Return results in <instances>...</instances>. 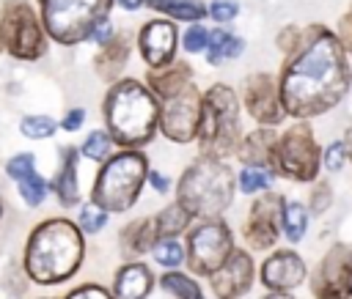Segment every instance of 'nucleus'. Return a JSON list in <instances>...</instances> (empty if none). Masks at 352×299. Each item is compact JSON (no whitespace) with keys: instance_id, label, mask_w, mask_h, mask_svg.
Segmentation results:
<instances>
[{"instance_id":"1","label":"nucleus","mask_w":352,"mask_h":299,"mask_svg":"<svg viewBox=\"0 0 352 299\" xmlns=\"http://www.w3.org/2000/svg\"><path fill=\"white\" fill-rule=\"evenodd\" d=\"M278 85L289 121H314L341 107L352 91V58L336 30L322 22L305 25V44L283 58Z\"/></svg>"},{"instance_id":"2","label":"nucleus","mask_w":352,"mask_h":299,"mask_svg":"<svg viewBox=\"0 0 352 299\" xmlns=\"http://www.w3.org/2000/svg\"><path fill=\"white\" fill-rule=\"evenodd\" d=\"M88 236L72 217H44L22 247V272L33 285H63L85 263Z\"/></svg>"},{"instance_id":"3","label":"nucleus","mask_w":352,"mask_h":299,"mask_svg":"<svg viewBox=\"0 0 352 299\" xmlns=\"http://www.w3.org/2000/svg\"><path fill=\"white\" fill-rule=\"evenodd\" d=\"M102 126L116 148H146L160 134V99L143 77H121L102 96Z\"/></svg>"},{"instance_id":"4","label":"nucleus","mask_w":352,"mask_h":299,"mask_svg":"<svg viewBox=\"0 0 352 299\" xmlns=\"http://www.w3.org/2000/svg\"><path fill=\"white\" fill-rule=\"evenodd\" d=\"M173 198L192 214V219L226 217L236 198V167L226 159L195 156L176 178Z\"/></svg>"},{"instance_id":"5","label":"nucleus","mask_w":352,"mask_h":299,"mask_svg":"<svg viewBox=\"0 0 352 299\" xmlns=\"http://www.w3.org/2000/svg\"><path fill=\"white\" fill-rule=\"evenodd\" d=\"M242 101L239 91L228 82H209L201 96V121H198V154L212 159L231 162L242 143Z\"/></svg>"},{"instance_id":"6","label":"nucleus","mask_w":352,"mask_h":299,"mask_svg":"<svg viewBox=\"0 0 352 299\" xmlns=\"http://www.w3.org/2000/svg\"><path fill=\"white\" fill-rule=\"evenodd\" d=\"M151 165L146 151L140 148H118L110 159H104L91 181L88 198L96 200L110 214H129L146 189V176Z\"/></svg>"},{"instance_id":"7","label":"nucleus","mask_w":352,"mask_h":299,"mask_svg":"<svg viewBox=\"0 0 352 299\" xmlns=\"http://www.w3.org/2000/svg\"><path fill=\"white\" fill-rule=\"evenodd\" d=\"M272 170L289 184H314L322 176V143L311 121H286L275 137Z\"/></svg>"},{"instance_id":"8","label":"nucleus","mask_w":352,"mask_h":299,"mask_svg":"<svg viewBox=\"0 0 352 299\" xmlns=\"http://www.w3.org/2000/svg\"><path fill=\"white\" fill-rule=\"evenodd\" d=\"M50 36L30 0H3L0 3V55L22 63L41 60L50 52Z\"/></svg>"},{"instance_id":"9","label":"nucleus","mask_w":352,"mask_h":299,"mask_svg":"<svg viewBox=\"0 0 352 299\" xmlns=\"http://www.w3.org/2000/svg\"><path fill=\"white\" fill-rule=\"evenodd\" d=\"M113 5V0H36L44 30L58 47H77L88 41L94 25L107 19Z\"/></svg>"},{"instance_id":"10","label":"nucleus","mask_w":352,"mask_h":299,"mask_svg":"<svg viewBox=\"0 0 352 299\" xmlns=\"http://www.w3.org/2000/svg\"><path fill=\"white\" fill-rule=\"evenodd\" d=\"M236 247H239V239L226 217L195 219L184 233V250H187L184 269L206 280Z\"/></svg>"},{"instance_id":"11","label":"nucleus","mask_w":352,"mask_h":299,"mask_svg":"<svg viewBox=\"0 0 352 299\" xmlns=\"http://www.w3.org/2000/svg\"><path fill=\"white\" fill-rule=\"evenodd\" d=\"M283 200H286V195L278 189H270V192L250 198L245 217L239 222V239H242V247L250 250L253 255L256 252L264 255L283 241V236H280Z\"/></svg>"},{"instance_id":"12","label":"nucleus","mask_w":352,"mask_h":299,"mask_svg":"<svg viewBox=\"0 0 352 299\" xmlns=\"http://www.w3.org/2000/svg\"><path fill=\"white\" fill-rule=\"evenodd\" d=\"M236 91H239L242 112L253 121V126L280 129L289 121L283 99H280L278 74H272V71H248Z\"/></svg>"},{"instance_id":"13","label":"nucleus","mask_w":352,"mask_h":299,"mask_svg":"<svg viewBox=\"0 0 352 299\" xmlns=\"http://www.w3.org/2000/svg\"><path fill=\"white\" fill-rule=\"evenodd\" d=\"M201 96L204 88L192 82L182 93L160 101V137L173 145H195L198 121H201Z\"/></svg>"},{"instance_id":"14","label":"nucleus","mask_w":352,"mask_h":299,"mask_svg":"<svg viewBox=\"0 0 352 299\" xmlns=\"http://www.w3.org/2000/svg\"><path fill=\"white\" fill-rule=\"evenodd\" d=\"M352 280V244L333 241L316 266L308 272L311 299H344L346 285Z\"/></svg>"},{"instance_id":"15","label":"nucleus","mask_w":352,"mask_h":299,"mask_svg":"<svg viewBox=\"0 0 352 299\" xmlns=\"http://www.w3.org/2000/svg\"><path fill=\"white\" fill-rule=\"evenodd\" d=\"M179 25L173 19H165V16H154V19H146L138 33H135V49L146 66V71H157V69H165L170 66L176 58H179Z\"/></svg>"},{"instance_id":"16","label":"nucleus","mask_w":352,"mask_h":299,"mask_svg":"<svg viewBox=\"0 0 352 299\" xmlns=\"http://www.w3.org/2000/svg\"><path fill=\"white\" fill-rule=\"evenodd\" d=\"M256 283H258V261L242 244L206 277L209 294L214 299H242L253 291Z\"/></svg>"},{"instance_id":"17","label":"nucleus","mask_w":352,"mask_h":299,"mask_svg":"<svg viewBox=\"0 0 352 299\" xmlns=\"http://www.w3.org/2000/svg\"><path fill=\"white\" fill-rule=\"evenodd\" d=\"M308 261L297 247L278 244L258 261V285L264 291H297L308 283Z\"/></svg>"},{"instance_id":"18","label":"nucleus","mask_w":352,"mask_h":299,"mask_svg":"<svg viewBox=\"0 0 352 299\" xmlns=\"http://www.w3.org/2000/svg\"><path fill=\"white\" fill-rule=\"evenodd\" d=\"M80 148L66 143L58 148V165L55 173L50 178V189L58 200L60 208H77L82 203V192H80Z\"/></svg>"},{"instance_id":"19","label":"nucleus","mask_w":352,"mask_h":299,"mask_svg":"<svg viewBox=\"0 0 352 299\" xmlns=\"http://www.w3.org/2000/svg\"><path fill=\"white\" fill-rule=\"evenodd\" d=\"M110 296L113 299H151L157 288V274L148 261H121L110 280Z\"/></svg>"},{"instance_id":"20","label":"nucleus","mask_w":352,"mask_h":299,"mask_svg":"<svg viewBox=\"0 0 352 299\" xmlns=\"http://www.w3.org/2000/svg\"><path fill=\"white\" fill-rule=\"evenodd\" d=\"M157 241H160V228H157L154 214L132 217L118 230V250L124 261H138V258L151 255Z\"/></svg>"},{"instance_id":"21","label":"nucleus","mask_w":352,"mask_h":299,"mask_svg":"<svg viewBox=\"0 0 352 299\" xmlns=\"http://www.w3.org/2000/svg\"><path fill=\"white\" fill-rule=\"evenodd\" d=\"M132 49H135V36H129L126 30H118L104 47L96 49L94 55V71L102 82H116L124 77V69L132 58Z\"/></svg>"},{"instance_id":"22","label":"nucleus","mask_w":352,"mask_h":299,"mask_svg":"<svg viewBox=\"0 0 352 299\" xmlns=\"http://www.w3.org/2000/svg\"><path fill=\"white\" fill-rule=\"evenodd\" d=\"M143 82L151 88V93L162 101V99H170L176 93H182L184 88H190L195 82V69L190 60L184 58H176L170 66L165 69H157V71H146L143 74Z\"/></svg>"},{"instance_id":"23","label":"nucleus","mask_w":352,"mask_h":299,"mask_svg":"<svg viewBox=\"0 0 352 299\" xmlns=\"http://www.w3.org/2000/svg\"><path fill=\"white\" fill-rule=\"evenodd\" d=\"M275 126H250L242 134V143L236 148V165H264L272 167V154H275Z\"/></svg>"},{"instance_id":"24","label":"nucleus","mask_w":352,"mask_h":299,"mask_svg":"<svg viewBox=\"0 0 352 299\" xmlns=\"http://www.w3.org/2000/svg\"><path fill=\"white\" fill-rule=\"evenodd\" d=\"M245 49H248V44H245V38H242L239 33L214 25V27H212V36H209V47H206V52H204V60H206V66L214 69V66H223V63H228V60L242 58Z\"/></svg>"},{"instance_id":"25","label":"nucleus","mask_w":352,"mask_h":299,"mask_svg":"<svg viewBox=\"0 0 352 299\" xmlns=\"http://www.w3.org/2000/svg\"><path fill=\"white\" fill-rule=\"evenodd\" d=\"M311 211L305 206V200L300 198H286L283 200V211H280V236L289 247H297L305 241L308 230H311Z\"/></svg>"},{"instance_id":"26","label":"nucleus","mask_w":352,"mask_h":299,"mask_svg":"<svg viewBox=\"0 0 352 299\" xmlns=\"http://www.w3.org/2000/svg\"><path fill=\"white\" fill-rule=\"evenodd\" d=\"M157 288L170 299H206L201 277L190 274L187 269H170L157 277Z\"/></svg>"},{"instance_id":"27","label":"nucleus","mask_w":352,"mask_h":299,"mask_svg":"<svg viewBox=\"0 0 352 299\" xmlns=\"http://www.w3.org/2000/svg\"><path fill=\"white\" fill-rule=\"evenodd\" d=\"M146 8H151L157 16L173 19L176 25H192L206 19L204 0H146Z\"/></svg>"},{"instance_id":"28","label":"nucleus","mask_w":352,"mask_h":299,"mask_svg":"<svg viewBox=\"0 0 352 299\" xmlns=\"http://www.w3.org/2000/svg\"><path fill=\"white\" fill-rule=\"evenodd\" d=\"M275 181H278V176L272 167H264V165H239L236 167V195L256 198L261 192L275 189Z\"/></svg>"},{"instance_id":"29","label":"nucleus","mask_w":352,"mask_h":299,"mask_svg":"<svg viewBox=\"0 0 352 299\" xmlns=\"http://www.w3.org/2000/svg\"><path fill=\"white\" fill-rule=\"evenodd\" d=\"M154 219H157V228H160V236H170V239H184V233L190 230V225L195 222L192 219V214L173 198V200H168L157 214H154Z\"/></svg>"},{"instance_id":"30","label":"nucleus","mask_w":352,"mask_h":299,"mask_svg":"<svg viewBox=\"0 0 352 299\" xmlns=\"http://www.w3.org/2000/svg\"><path fill=\"white\" fill-rule=\"evenodd\" d=\"M77 148H80V156H82L85 162H94L96 167L118 151V148H116V143H113V137H110V132H107L104 126L91 129V132L80 140V145H77Z\"/></svg>"},{"instance_id":"31","label":"nucleus","mask_w":352,"mask_h":299,"mask_svg":"<svg viewBox=\"0 0 352 299\" xmlns=\"http://www.w3.org/2000/svg\"><path fill=\"white\" fill-rule=\"evenodd\" d=\"M154 266H160L162 272H170V269H184V261H187V250H184V239H170V236H160V241L154 244L151 255Z\"/></svg>"},{"instance_id":"32","label":"nucleus","mask_w":352,"mask_h":299,"mask_svg":"<svg viewBox=\"0 0 352 299\" xmlns=\"http://www.w3.org/2000/svg\"><path fill=\"white\" fill-rule=\"evenodd\" d=\"M58 132H60L58 121L52 115H47V112H28V115L19 118V134L25 140H33V143L52 140Z\"/></svg>"},{"instance_id":"33","label":"nucleus","mask_w":352,"mask_h":299,"mask_svg":"<svg viewBox=\"0 0 352 299\" xmlns=\"http://www.w3.org/2000/svg\"><path fill=\"white\" fill-rule=\"evenodd\" d=\"M50 178H44L38 170H33L30 176H25V178H19L16 181V195H19V200L28 206V208H38V206H44L47 203V198H50Z\"/></svg>"},{"instance_id":"34","label":"nucleus","mask_w":352,"mask_h":299,"mask_svg":"<svg viewBox=\"0 0 352 299\" xmlns=\"http://www.w3.org/2000/svg\"><path fill=\"white\" fill-rule=\"evenodd\" d=\"M110 211L107 208H102L96 200H82L80 206H77V217H74V222L80 225V230L85 233V236H99L104 228H107V222H110Z\"/></svg>"},{"instance_id":"35","label":"nucleus","mask_w":352,"mask_h":299,"mask_svg":"<svg viewBox=\"0 0 352 299\" xmlns=\"http://www.w3.org/2000/svg\"><path fill=\"white\" fill-rule=\"evenodd\" d=\"M333 195H336V189H333L330 178H324V176H319L314 184H308V200H305V206H308L311 217L327 214L333 208V200H336Z\"/></svg>"},{"instance_id":"36","label":"nucleus","mask_w":352,"mask_h":299,"mask_svg":"<svg viewBox=\"0 0 352 299\" xmlns=\"http://www.w3.org/2000/svg\"><path fill=\"white\" fill-rule=\"evenodd\" d=\"M209 36H212V27H209L206 22L184 25V30H182V36H179L182 52H184V55H204L206 47H209Z\"/></svg>"},{"instance_id":"37","label":"nucleus","mask_w":352,"mask_h":299,"mask_svg":"<svg viewBox=\"0 0 352 299\" xmlns=\"http://www.w3.org/2000/svg\"><path fill=\"white\" fill-rule=\"evenodd\" d=\"M346 165H349V156L341 137L322 143V176H338L346 170Z\"/></svg>"},{"instance_id":"38","label":"nucleus","mask_w":352,"mask_h":299,"mask_svg":"<svg viewBox=\"0 0 352 299\" xmlns=\"http://www.w3.org/2000/svg\"><path fill=\"white\" fill-rule=\"evenodd\" d=\"M305 44V25H283L278 33H275V49L283 55V58H292L294 52H300V47Z\"/></svg>"},{"instance_id":"39","label":"nucleus","mask_w":352,"mask_h":299,"mask_svg":"<svg viewBox=\"0 0 352 299\" xmlns=\"http://www.w3.org/2000/svg\"><path fill=\"white\" fill-rule=\"evenodd\" d=\"M36 165H38V156L33 154V151H19V154H11L8 159H6V165H3V173H6V178L8 181H19V178H25V176H30L33 170H36Z\"/></svg>"},{"instance_id":"40","label":"nucleus","mask_w":352,"mask_h":299,"mask_svg":"<svg viewBox=\"0 0 352 299\" xmlns=\"http://www.w3.org/2000/svg\"><path fill=\"white\" fill-rule=\"evenodd\" d=\"M239 16V3L236 0H209L206 3V19H212L220 27H228Z\"/></svg>"},{"instance_id":"41","label":"nucleus","mask_w":352,"mask_h":299,"mask_svg":"<svg viewBox=\"0 0 352 299\" xmlns=\"http://www.w3.org/2000/svg\"><path fill=\"white\" fill-rule=\"evenodd\" d=\"M63 299H113V296H110V288L107 285L91 280V283H80V285L69 288Z\"/></svg>"},{"instance_id":"42","label":"nucleus","mask_w":352,"mask_h":299,"mask_svg":"<svg viewBox=\"0 0 352 299\" xmlns=\"http://www.w3.org/2000/svg\"><path fill=\"white\" fill-rule=\"evenodd\" d=\"M85 121H88L85 107H66V112L58 118V126H60V132L74 134V132H80L85 126Z\"/></svg>"},{"instance_id":"43","label":"nucleus","mask_w":352,"mask_h":299,"mask_svg":"<svg viewBox=\"0 0 352 299\" xmlns=\"http://www.w3.org/2000/svg\"><path fill=\"white\" fill-rule=\"evenodd\" d=\"M146 187H151V192L154 195H160V198H168L170 192H173V187H176V181L165 173V170H157V167H151L148 170V176H146Z\"/></svg>"},{"instance_id":"44","label":"nucleus","mask_w":352,"mask_h":299,"mask_svg":"<svg viewBox=\"0 0 352 299\" xmlns=\"http://www.w3.org/2000/svg\"><path fill=\"white\" fill-rule=\"evenodd\" d=\"M336 36H338V41L344 44V49H346V55L352 58V0H349V5L344 8V14L338 16V22H336Z\"/></svg>"},{"instance_id":"45","label":"nucleus","mask_w":352,"mask_h":299,"mask_svg":"<svg viewBox=\"0 0 352 299\" xmlns=\"http://www.w3.org/2000/svg\"><path fill=\"white\" fill-rule=\"evenodd\" d=\"M116 33H118V30H116L113 19L107 16V19H102V22H96V25H94V30H91L88 41H91V44H96V49H99V47H104V44H107V41H110Z\"/></svg>"},{"instance_id":"46","label":"nucleus","mask_w":352,"mask_h":299,"mask_svg":"<svg viewBox=\"0 0 352 299\" xmlns=\"http://www.w3.org/2000/svg\"><path fill=\"white\" fill-rule=\"evenodd\" d=\"M113 3H116L121 11H129V14H132V11H140V8H146V0H113Z\"/></svg>"},{"instance_id":"47","label":"nucleus","mask_w":352,"mask_h":299,"mask_svg":"<svg viewBox=\"0 0 352 299\" xmlns=\"http://www.w3.org/2000/svg\"><path fill=\"white\" fill-rule=\"evenodd\" d=\"M341 140H344V148H346V156H349V165H352V123H349V126H344Z\"/></svg>"},{"instance_id":"48","label":"nucleus","mask_w":352,"mask_h":299,"mask_svg":"<svg viewBox=\"0 0 352 299\" xmlns=\"http://www.w3.org/2000/svg\"><path fill=\"white\" fill-rule=\"evenodd\" d=\"M261 299H297L292 291H264Z\"/></svg>"},{"instance_id":"49","label":"nucleus","mask_w":352,"mask_h":299,"mask_svg":"<svg viewBox=\"0 0 352 299\" xmlns=\"http://www.w3.org/2000/svg\"><path fill=\"white\" fill-rule=\"evenodd\" d=\"M3 217H6V203H3V198H0V225H3Z\"/></svg>"},{"instance_id":"50","label":"nucleus","mask_w":352,"mask_h":299,"mask_svg":"<svg viewBox=\"0 0 352 299\" xmlns=\"http://www.w3.org/2000/svg\"><path fill=\"white\" fill-rule=\"evenodd\" d=\"M344 299H352V280H349V285H346V294H344Z\"/></svg>"},{"instance_id":"51","label":"nucleus","mask_w":352,"mask_h":299,"mask_svg":"<svg viewBox=\"0 0 352 299\" xmlns=\"http://www.w3.org/2000/svg\"><path fill=\"white\" fill-rule=\"evenodd\" d=\"M38 299H52V296H38Z\"/></svg>"}]
</instances>
